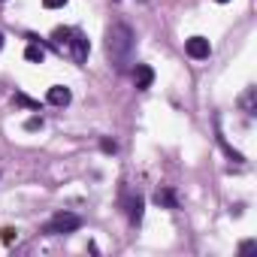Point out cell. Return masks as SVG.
I'll use <instances>...</instances> for the list:
<instances>
[{"label": "cell", "mask_w": 257, "mask_h": 257, "mask_svg": "<svg viewBox=\"0 0 257 257\" xmlns=\"http://www.w3.org/2000/svg\"><path fill=\"white\" fill-rule=\"evenodd\" d=\"M134 46H137V37L127 25L118 22V25H112L106 31V58L118 73L134 64Z\"/></svg>", "instance_id": "obj_1"}, {"label": "cell", "mask_w": 257, "mask_h": 257, "mask_svg": "<svg viewBox=\"0 0 257 257\" xmlns=\"http://www.w3.org/2000/svg\"><path fill=\"white\" fill-rule=\"evenodd\" d=\"M52 46H55L61 55L73 58L76 64H85V61H88V52H91L88 37L79 34V31H73V28H55V34H52Z\"/></svg>", "instance_id": "obj_2"}, {"label": "cell", "mask_w": 257, "mask_h": 257, "mask_svg": "<svg viewBox=\"0 0 257 257\" xmlns=\"http://www.w3.org/2000/svg\"><path fill=\"white\" fill-rule=\"evenodd\" d=\"M79 227H82V218L76 212H58V215L49 218V224L43 227V233L46 236H61V233H73Z\"/></svg>", "instance_id": "obj_3"}, {"label": "cell", "mask_w": 257, "mask_h": 257, "mask_svg": "<svg viewBox=\"0 0 257 257\" xmlns=\"http://www.w3.org/2000/svg\"><path fill=\"white\" fill-rule=\"evenodd\" d=\"M185 52H188L191 58L203 61V58H209V55H212V46H209V40H206V37H191V40L185 43Z\"/></svg>", "instance_id": "obj_4"}, {"label": "cell", "mask_w": 257, "mask_h": 257, "mask_svg": "<svg viewBox=\"0 0 257 257\" xmlns=\"http://www.w3.org/2000/svg\"><path fill=\"white\" fill-rule=\"evenodd\" d=\"M134 82H137L140 91L152 88V82H155V70H152L149 64H137V70H134Z\"/></svg>", "instance_id": "obj_5"}, {"label": "cell", "mask_w": 257, "mask_h": 257, "mask_svg": "<svg viewBox=\"0 0 257 257\" xmlns=\"http://www.w3.org/2000/svg\"><path fill=\"white\" fill-rule=\"evenodd\" d=\"M124 209H127V218H131V224H140L143 221V197H127L124 200Z\"/></svg>", "instance_id": "obj_6"}, {"label": "cell", "mask_w": 257, "mask_h": 257, "mask_svg": "<svg viewBox=\"0 0 257 257\" xmlns=\"http://www.w3.org/2000/svg\"><path fill=\"white\" fill-rule=\"evenodd\" d=\"M70 100H73L70 88H64V85H55V88H49V103H52V106H67Z\"/></svg>", "instance_id": "obj_7"}, {"label": "cell", "mask_w": 257, "mask_h": 257, "mask_svg": "<svg viewBox=\"0 0 257 257\" xmlns=\"http://www.w3.org/2000/svg\"><path fill=\"white\" fill-rule=\"evenodd\" d=\"M155 203H158V206H164V209H179V200H176V194H173L170 188L155 191Z\"/></svg>", "instance_id": "obj_8"}, {"label": "cell", "mask_w": 257, "mask_h": 257, "mask_svg": "<svg viewBox=\"0 0 257 257\" xmlns=\"http://www.w3.org/2000/svg\"><path fill=\"white\" fill-rule=\"evenodd\" d=\"M25 58H28L31 64H43V61H46V49H43L40 43H31V46L25 49Z\"/></svg>", "instance_id": "obj_9"}, {"label": "cell", "mask_w": 257, "mask_h": 257, "mask_svg": "<svg viewBox=\"0 0 257 257\" xmlns=\"http://www.w3.org/2000/svg\"><path fill=\"white\" fill-rule=\"evenodd\" d=\"M242 109H245V115H254V88H248L245 94H242Z\"/></svg>", "instance_id": "obj_10"}, {"label": "cell", "mask_w": 257, "mask_h": 257, "mask_svg": "<svg viewBox=\"0 0 257 257\" xmlns=\"http://www.w3.org/2000/svg\"><path fill=\"white\" fill-rule=\"evenodd\" d=\"M0 239H4V245H13V242L19 239V230H13V227H4V230H0Z\"/></svg>", "instance_id": "obj_11"}, {"label": "cell", "mask_w": 257, "mask_h": 257, "mask_svg": "<svg viewBox=\"0 0 257 257\" xmlns=\"http://www.w3.org/2000/svg\"><path fill=\"white\" fill-rule=\"evenodd\" d=\"M100 149H103L106 155H115V152H118V146H115L112 140H100Z\"/></svg>", "instance_id": "obj_12"}, {"label": "cell", "mask_w": 257, "mask_h": 257, "mask_svg": "<svg viewBox=\"0 0 257 257\" xmlns=\"http://www.w3.org/2000/svg\"><path fill=\"white\" fill-rule=\"evenodd\" d=\"M25 127H28V131H40V127H43V118H40V115H37V118H28Z\"/></svg>", "instance_id": "obj_13"}, {"label": "cell", "mask_w": 257, "mask_h": 257, "mask_svg": "<svg viewBox=\"0 0 257 257\" xmlns=\"http://www.w3.org/2000/svg\"><path fill=\"white\" fill-rule=\"evenodd\" d=\"M254 248H257V242H254V239H248V242H242V245H239V251H242V254H251Z\"/></svg>", "instance_id": "obj_14"}, {"label": "cell", "mask_w": 257, "mask_h": 257, "mask_svg": "<svg viewBox=\"0 0 257 257\" xmlns=\"http://www.w3.org/2000/svg\"><path fill=\"white\" fill-rule=\"evenodd\" d=\"M64 4H67V0H43L46 10H58V7H64Z\"/></svg>", "instance_id": "obj_15"}, {"label": "cell", "mask_w": 257, "mask_h": 257, "mask_svg": "<svg viewBox=\"0 0 257 257\" xmlns=\"http://www.w3.org/2000/svg\"><path fill=\"white\" fill-rule=\"evenodd\" d=\"M215 4H230V0H215Z\"/></svg>", "instance_id": "obj_16"}, {"label": "cell", "mask_w": 257, "mask_h": 257, "mask_svg": "<svg viewBox=\"0 0 257 257\" xmlns=\"http://www.w3.org/2000/svg\"><path fill=\"white\" fill-rule=\"evenodd\" d=\"M0 49H4V34H0Z\"/></svg>", "instance_id": "obj_17"}, {"label": "cell", "mask_w": 257, "mask_h": 257, "mask_svg": "<svg viewBox=\"0 0 257 257\" xmlns=\"http://www.w3.org/2000/svg\"><path fill=\"white\" fill-rule=\"evenodd\" d=\"M0 4H4V0H0Z\"/></svg>", "instance_id": "obj_18"}]
</instances>
